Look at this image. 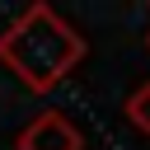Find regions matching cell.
<instances>
[{
	"label": "cell",
	"mask_w": 150,
	"mask_h": 150,
	"mask_svg": "<svg viewBox=\"0 0 150 150\" xmlns=\"http://www.w3.org/2000/svg\"><path fill=\"white\" fill-rule=\"evenodd\" d=\"M80 61H84V38L52 5H28L0 33V66L33 94H52Z\"/></svg>",
	"instance_id": "1"
},
{
	"label": "cell",
	"mask_w": 150,
	"mask_h": 150,
	"mask_svg": "<svg viewBox=\"0 0 150 150\" xmlns=\"http://www.w3.org/2000/svg\"><path fill=\"white\" fill-rule=\"evenodd\" d=\"M14 145H19V150H84V136H80V127H75L66 112H38V117L19 131Z\"/></svg>",
	"instance_id": "2"
},
{
	"label": "cell",
	"mask_w": 150,
	"mask_h": 150,
	"mask_svg": "<svg viewBox=\"0 0 150 150\" xmlns=\"http://www.w3.org/2000/svg\"><path fill=\"white\" fill-rule=\"evenodd\" d=\"M122 112H127V122H131L136 131H145V136H150V84H136V89L127 94Z\"/></svg>",
	"instance_id": "3"
}]
</instances>
